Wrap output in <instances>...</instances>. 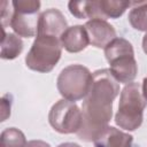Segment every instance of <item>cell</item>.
Returning <instances> with one entry per match:
<instances>
[{
  "instance_id": "1",
  "label": "cell",
  "mask_w": 147,
  "mask_h": 147,
  "mask_svg": "<svg viewBox=\"0 0 147 147\" xmlns=\"http://www.w3.org/2000/svg\"><path fill=\"white\" fill-rule=\"evenodd\" d=\"M119 94V83L109 69L92 74V83L82 106L83 123L77 132L79 139L92 142L108 126L113 116V102Z\"/></svg>"
},
{
  "instance_id": "2",
  "label": "cell",
  "mask_w": 147,
  "mask_h": 147,
  "mask_svg": "<svg viewBox=\"0 0 147 147\" xmlns=\"http://www.w3.org/2000/svg\"><path fill=\"white\" fill-rule=\"evenodd\" d=\"M105 56L110 65V72L118 83L130 84L138 74V64L134 59L132 44L121 37H116L105 48Z\"/></svg>"
},
{
  "instance_id": "3",
  "label": "cell",
  "mask_w": 147,
  "mask_h": 147,
  "mask_svg": "<svg viewBox=\"0 0 147 147\" xmlns=\"http://www.w3.org/2000/svg\"><path fill=\"white\" fill-rule=\"evenodd\" d=\"M146 106L141 85L136 82L126 84L119 95L118 110L115 115L116 125L126 131H136L142 124Z\"/></svg>"
},
{
  "instance_id": "4",
  "label": "cell",
  "mask_w": 147,
  "mask_h": 147,
  "mask_svg": "<svg viewBox=\"0 0 147 147\" xmlns=\"http://www.w3.org/2000/svg\"><path fill=\"white\" fill-rule=\"evenodd\" d=\"M62 55V45L59 38L51 36H37L25 56L29 69L47 74L54 69Z\"/></svg>"
},
{
  "instance_id": "5",
  "label": "cell",
  "mask_w": 147,
  "mask_h": 147,
  "mask_svg": "<svg viewBox=\"0 0 147 147\" xmlns=\"http://www.w3.org/2000/svg\"><path fill=\"white\" fill-rule=\"evenodd\" d=\"M92 83V72L82 64H70L61 70L56 79V87L63 99L78 101L85 99Z\"/></svg>"
},
{
  "instance_id": "6",
  "label": "cell",
  "mask_w": 147,
  "mask_h": 147,
  "mask_svg": "<svg viewBox=\"0 0 147 147\" xmlns=\"http://www.w3.org/2000/svg\"><path fill=\"white\" fill-rule=\"evenodd\" d=\"M13 15L10 20V28L18 37L31 38L37 36L39 22V0H14L11 1Z\"/></svg>"
},
{
  "instance_id": "7",
  "label": "cell",
  "mask_w": 147,
  "mask_h": 147,
  "mask_svg": "<svg viewBox=\"0 0 147 147\" xmlns=\"http://www.w3.org/2000/svg\"><path fill=\"white\" fill-rule=\"evenodd\" d=\"M48 122L61 134L77 133L83 123L82 110L74 101L61 99L52 106L48 113Z\"/></svg>"
},
{
  "instance_id": "8",
  "label": "cell",
  "mask_w": 147,
  "mask_h": 147,
  "mask_svg": "<svg viewBox=\"0 0 147 147\" xmlns=\"http://www.w3.org/2000/svg\"><path fill=\"white\" fill-rule=\"evenodd\" d=\"M68 28L64 15L56 8H49L40 13L37 36H51L60 39Z\"/></svg>"
},
{
  "instance_id": "9",
  "label": "cell",
  "mask_w": 147,
  "mask_h": 147,
  "mask_svg": "<svg viewBox=\"0 0 147 147\" xmlns=\"http://www.w3.org/2000/svg\"><path fill=\"white\" fill-rule=\"evenodd\" d=\"M84 28L87 32L90 44L96 48H105L116 38L115 28L106 20H90L84 24Z\"/></svg>"
},
{
  "instance_id": "10",
  "label": "cell",
  "mask_w": 147,
  "mask_h": 147,
  "mask_svg": "<svg viewBox=\"0 0 147 147\" xmlns=\"http://www.w3.org/2000/svg\"><path fill=\"white\" fill-rule=\"evenodd\" d=\"M62 47L69 53H79L90 44L87 32L84 25L69 26L60 38Z\"/></svg>"
},
{
  "instance_id": "11",
  "label": "cell",
  "mask_w": 147,
  "mask_h": 147,
  "mask_svg": "<svg viewBox=\"0 0 147 147\" xmlns=\"http://www.w3.org/2000/svg\"><path fill=\"white\" fill-rule=\"evenodd\" d=\"M133 137L114 126H107L93 141L94 147H132Z\"/></svg>"
},
{
  "instance_id": "12",
  "label": "cell",
  "mask_w": 147,
  "mask_h": 147,
  "mask_svg": "<svg viewBox=\"0 0 147 147\" xmlns=\"http://www.w3.org/2000/svg\"><path fill=\"white\" fill-rule=\"evenodd\" d=\"M68 8L71 15H74L77 18H100V20H105L101 9H100V5H99V0L98 1H69L68 2Z\"/></svg>"
},
{
  "instance_id": "13",
  "label": "cell",
  "mask_w": 147,
  "mask_h": 147,
  "mask_svg": "<svg viewBox=\"0 0 147 147\" xmlns=\"http://www.w3.org/2000/svg\"><path fill=\"white\" fill-rule=\"evenodd\" d=\"M2 30V38H1V53L0 56L3 60H14L16 59L23 51V41L21 37L16 33L6 32Z\"/></svg>"
},
{
  "instance_id": "14",
  "label": "cell",
  "mask_w": 147,
  "mask_h": 147,
  "mask_svg": "<svg viewBox=\"0 0 147 147\" xmlns=\"http://www.w3.org/2000/svg\"><path fill=\"white\" fill-rule=\"evenodd\" d=\"M101 13L106 18H118L125 10L133 5L131 1H121V0H99Z\"/></svg>"
},
{
  "instance_id": "15",
  "label": "cell",
  "mask_w": 147,
  "mask_h": 147,
  "mask_svg": "<svg viewBox=\"0 0 147 147\" xmlns=\"http://www.w3.org/2000/svg\"><path fill=\"white\" fill-rule=\"evenodd\" d=\"M133 6L127 17L131 26L138 31L147 32V1L133 2Z\"/></svg>"
},
{
  "instance_id": "16",
  "label": "cell",
  "mask_w": 147,
  "mask_h": 147,
  "mask_svg": "<svg viewBox=\"0 0 147 147\" xmlns=\"http://www.w3.org/2000/svg\"><path fill=\"white\" fill-rule=\"evenodd\" d=\"M2 147H24L26 139L24 133L16 127H7L0 136Z\"/></svg>"
},
{
  "instance_id": "17",
  "label": "cell",
  "mask_w": 147,
  "mask_h": 147,
  "mask_svg": "<svg viewBox=\"0 0 147 147\" xmlns=\"http://www.w3.org/2000/svg\"><path fill=\"white\" fill-rule=\"evenodd\" d=\"M11 108V95L6 94L1 98V122L6 121L10 116Z\"/></svg>"
},
{
  "instance_id": "18",
  "label": "cell",
  "mask_w": 147,
  "mask_h": 147,
  "mask_svg": "<svg viewBox=\"0 0 147 147\" xmlns=\"http://www.w3.org/2000/svg\"><path fill=\"white\" fill-rule=\"evenodd\" d=\"M24 147H51V145L44 140H30Z\"/></svg>"
},
{
  "instance_id": "19",
  "label": "cell",
  "mask_w": 147,
  "mask_h": 147,
  "mask_svg": "<svg viewBox=\"0 0 147 147\" xmlns=\"http://www.w3.org/2000/svg\"><path fill=\"white\" fill-rule=\"evenodd\" d=\"M141 92H142V95L145 98V100L147 101V76L144 78L142 80V85H141Z\"/></svg>"
},
{
  "instance_id": "20",
  "label": "cell",
  "mask_w": 147,
  "mask_h": 147,
  "mask_svg": "<svg viewBox=\"0 0 147 147\" xmlns=\"http://www.w3.org/2000/svg\"><path fill=\"white\" fill-rule=\"evenodd\" d=\"M57 147H82V146L76 142H63V144H60Z\"/></svg>"
},
{
  "instance_id": "21",
  "label": "cell",
  "mask_w": 147,
  "mask_h": 147,
  "mask_svg": "<svg viewBox=\"0 0 147 147\" xmlns=\"http://www.w3.org/2000/svg\"><path fill=\"white\" fill-rule=\"evenodd\" d=\"M142 49H144L145 54L147 55V32H146V34L142 38Z\"/></svg>"
}]
</instances>
